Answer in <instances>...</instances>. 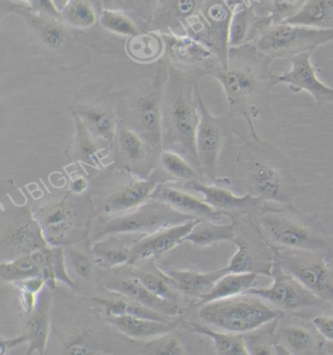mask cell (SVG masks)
Segmentation results:
<instances>
[{
  "label": "cell",
  "instance_id": "cell-1",
  "mask_svg": "<svg viewBox=\"0 0 333 355\" xmlns=\"http://www.w3.org/2000/svg\"><path fill=\"white\" fill-rule=\"evenodd\" d=\"M273 61L254 44L230 47L227 68L219 67L210 73L221 84L230 114L246 121L253 139L260 138L254 121L271 123L275 119L272 92L280 81L271 69Z\"/></svg>",
  "mask_w": 333,
  "mask_h": 355
},
{
  "label": "cell",
  "instance_id": "cell-2",
  "mask_svg": "<svg viewBox=\"0 0 333 355\" xmlns=\"http://www.w3.org/2000/svg\"><path fill=\"white\" fill-rule=\"evenodd\" d=\"M239 150L238 171L248 193L280 204L293 202L298 186L291 163L282 150L261 139L246 140Z\"/></svg>",
  "mask_w": 333,
  "mask_h": 355
},
{
  "label": "cell",
  "instance_id": "cell-3",
  "mask_svg": "<svg viewBox=\"0 0 333 355\" xmlns=\"http://www.w3.org/2000/svg\"><path fill=\"white\" fill-rule=\"evenodd\" d=\"M255 220L272 246L333 255V237L318 216L302 212L292 203L282 207L266 204L258 211Z\"/></svg>",
  "mask_w": 333,
  "mask_h": 355
},
{
  "label": "cell",
  "instance_id": "cell-4",
  "mask_svg": "<svg viewBox=\"0 0 333 355\" xmlns=\"http://www.w3.org/2000/svg\"><path fill=\"white\" fill-rule=\"evenodd\" d=\"M198 83L178 78L173 73L164 96V146L180 148L191 162L198 164L196 133L200 122Z\"/></svg>",
  "mask_w": 333,
  "mask_h": 355
},
{
  "label": "cell",
  "instance_id": "cell-5",
  "mask_svg": "<svg viewBox=\"0 0 333 355\" xmlns=\"http://www.w3.org/2000/svg\"><path fill=\"white\" fill-rule=\"evenodd\" d=\"M286 313L251 293L201 304L200 318L225 332L246 334L260 329Z\"/></svg>",
  "mask_w": 333,
  "mask_h": 355
},
{
  "label": "cell",
  "instance_id": "cell-6",
  "mask_svg": "<svg viewBox=\"0 0 333 355\" xmlns=\"http://www.w3.org/2000/svg\"><path fill=\"white\" fill-rule=\"evenodd\" d=\"M236 227L233 243L237 247L229 265L223 268L226 273L254 272L272 277L275 253L272 245L266 241L256 223L248 215L232 219Z\"/></svg>",
  "mask_w": 333,
  "mask_h": 355
},
{
  "label": "cell",
  "instance_id": "cell-7",
  "mask_svg": "<svg viewBox=\"0 0 333 355\" xmlns=\"http://www.w3.org/2000/svg\"><path fill=\"white\" fill-rule=\"evenodd\" d=\"M330 42H333V30L272 23L260 33L256 46L273 60H291L301 53L314 52Z\"/></svg>",
  "mask_w": 333,
  "mask_h": 355
},
{
  "label": "cell",
  "instance_id": "cell-8",
  "mask_svg": "<svg viewBox=\"0 0 333 355\" xmlns=\"http://www.w3.org/2000/svg\"><path fill=\"white\" fill-rule=\"evenodd\" d=\"M282 268L333 309L332 256L272 246Z\"/></svg>",
  "mask_w": 333,
  "mask_h": 355
},
{
  "label": "cell",
  "instance_id": "cell-9",
  "mask_svg": "<svg viewBox=\"0 0 333 355\" xmlns=\"http://www.w3.org/2000/svg\"><path fill=\"white\" fill-rule=\"evenodd\" d=\"M196 219L175 210L169 204L152 199L131 212L126 213L107 220L101 225L95 239L121 234H153L160 230L183 224Z\"/></svg>",
  "mask_w": 333,
  "mask_h": 355
},
{
  "label": "cell",
  "instance_id": "cell-10",
  "mask_svg": "<svg viewBox=\"0 0 333 355\" xmlns=\"http://www.w3.org/2000/svg\"><path fill=\"white\" fill-rule=\"evenodd\" d=\"M271 277L274 280L271 286L260 289L255 287L248 293L267 300L286 314L303 316L301 313L311 309H332L330 304L304 286L297 278L287 272L275 256Z\"/></svg>",
  "mask_w": 333,
  "mask_h": 355
},
{
  "label": "cell",
  "instance_id": "cell-11",
  "mask_svg": "<svg viewBox=\"0 0 333 355\" xmlns=\"http://www.w3.org/2000/svg\"><path fill=\"white\" fill-rule=\"evenodd\" d=\"M198 109L200 122L196 133V153L203 172L212 181H216L218 159L225 141L234 130L233 115L228 112L223 116H215L208 110L198 87Z\"/></svg>",
  "mask_w": 333,
  "mask_h": 355
},
{
  "label": "cell",
  "instance_id": "cell-12",
  "mask_svg": "<svg viewBox=\"0 0 333 355\" xmlns=\"http://www.w3.org/2000/svg\"><path fill=\"white\" fill-rule=\"evenodd\" d=\"M275 342L280 354L308 355L323 354L327 344L312 323L304 316L286 314L277 321Z\"/></svg>",
  "mask_w": 333,
  "mask_h": 355
},
{
  "label": "cell",
  "instance_id": "cell-13",
  "mask_svg": "<svg viewBox=\"0 0 333 355\" xmlns=\"http://www.w3.org/2000/svg\"><path fill=\"white\" fill-rule=\"evenodd\" d=\"M313 52L301 53L289 61L291 69L280 74V83L287 84L291 92L306 91L315 100L318 107L333 104V87L323 83L318 76L317 67L312 62Z\"/></svg>",
  "mask_w": 333,
  "mask_h": 355
},
{
  "label": "cell",
  "instance_id": "cell-14",
  "mask_svg": "<svg viewBox=\"0 0 333 355\" xmlns=\"http://www.w3.org/2000/svg\"><path fill=\"white\" fill-rule=\"evenodd\" d=\"M187 186L196 193L203 196V200L212 206L215 210L221 213L225 217L233 219L238 216L248 215L255 218L258 211L262 209L267 204L263 199L255 198L251 194L239 196L225 186L200 183L198 180L188 182Z\"/></svg>",
  "mask_w": 333,
  "mask_h": 355
},
{
  "label": "cell",
  "instance_id": "cell-15",
  "mask_svg": "<svg viewBox=\"0 0 333 355\" xmlns=\"http://www.w3.org/2000/svg\"><path fill=\"white\" fill-rule=\"evenodd\" d=\"M164 96L159 88H150L133 105L134 123L153 146L164 145Z\"/></svg>",
  "mask_w": 333,
  "mask_h": 355
},
{
  "label": "cell",
  "instance_id": "cell-16",
  "mask_svg": "<svg viewBox=\"0 0 333 355\" xmlns=\"http://www.w3.org/2000/svg\"><path fill=\"white\" fill-rule=\"evenodd\" d=\"M166 52L174 61L190 66H198L208 74L213 69L223 67L219 58L210 49L190 35H177L170 33L162 35Z\"/></svg>",
  "mask_w": 333,
  "mask_h": 355
},
{
  "label": "cell",
  "instance_id": "cell-17",
  "mask_svg": "<svg viewBox=\"0 0 333 355\" xmlns=\"http://www.w3.org/2000/svg\"><path fill=\"white\" fill-rule=\"evenodd\" d=\"M200 220H190L183 224L166 227L143 237L131 247V260L129 265H134L137 261L151 257L162 255L180 245L183 243L184 239Z\"/></svg>",
  "mask_w": 333,
  "mask_h": 355
},
{
  "label": "cell",
  "instance_id": "cell-18",
  "mask_svg": "<svg viewBox=\"0 0 333 355\" xmlns=\"http://www.w3.org/2000/svg\"><path fill=\"white\" fill-rule=\"evenodd\" d=\"M162 182L164 177L157 172L151 175L148 179L138 180L126 184L107 199L105 212L108 214H119L135 210L152 198L153 193Z\"/></svg>",
  "mask_w": 333,
  "mask_h": 355
},
{
  "label": "cell",
  "instance_id": "cell-19",
  "mask_svg": "<svg viewBox=\"0 0 333 355\" xmlns=\"http://www.w3.org/2000/svg\"><path fill=\"white\" fill-rule=\"evenodd\" d=\"M43 235L48 245L62 246L69 243L76 227V213L65 201L48 206L40 211V219Z\"/></svg>",
  "mask_w": 333,
  "mask_h": 355
},
{
  "label": "cell",
  "instance_id": "cell-20",
  "mask_svg": "<svg viewBox=\"0 0 333 355\" xmlns=\"http://www.w3.org/2000/svg\"><path fill=\"white\" fill-rule=\"evenodd\" d=\"M53 263V247H44L13 260L2 261L0 277L3 282L17 283L27 278L42 277L46 266Z\"/></svg>",
  "mask_w": 333,
  "mask_h": 355
},
{
  "label": "cell",
  "instance_id": "cell-21",
  "mask_svg": "<svg viewBox=\"0 0 333 355\" xmlns=\"http://www.w3.org/2000/svg\"><path fill=\"white\" fill-rule=\"evenodd\" d=\"M47 246L37 219L18 223L2 239V251L6 252L11 260Z\"/></svg>",
  "mask_w": 333,
  "mask_h": 355
},
{
  "label": "cell",
  "instance_id": "cell-22",
  "mask_svg": "<svg viewBox=\"0 0 333 355\" xmlns=\"http://www.w3.org/2000/svg\"><path fill=\"white\" fill-rule=\"evenodd\" d=\"M151 199L162 201L169 204L175 210L191 216L196 219L213 220L217 222L225 217L221 213L215 210L212 206L203 199L196 198L193 194L179 191L173 188H159L155 189Z\"/></svg>",
  "mask_w": 333,
  "mask_h": 355
},
{
  "label": "cell",
  "instance_id": "cell-23",
  "mask_svg": "<svg viewBox=\"0 0 333 355\" xmlns=\"http://www.w3.org/2000/svg\"><path fill=\"white\" fill-rule=\"evenodd\" d=\"M107 288L109 291L114 294L127 297L146 308L153 309L169 318H173L179 313L177 303L160 298L157 295L153 294L134 277L127 279L117 280V282H112L108 285Z\"/></svg>",
  "mask_w": 333,
  "mask_h": 355
},
{
  "label": "cell",
  "instance_id": "cell-24",
  "mask_svg": "<svg viewBox=\"0 0 333 355\" xmlns=\"http://www.w3.org/2000/svg\"><path fill=\"white\" fill-rule=\"evenodd\" d=\"M272 24L269 17H258L253 7L241 6L234 9L229 28V46L238 47L253 44L266 26Z\"/></svg>",
  "mask_w": 333,
  "mask_h": 355
},
{
  "label": "cell",
  "instance_id": "cell-25",
  "mask_svg": "<svg viewBox=\"0 0 333 355\" xmlns=\"http://www.w3.org/2000/svg\"><path fill=\"white\" fill-rule=\"evenodd\" d=\"M107 322L122 334L135 340H152L170 334L177 328L175 321H160L137 316H106Z\"/></svg>",
  "mask_w": 333,
  "mask_h": 355
},
{
  "label": "cell",
  "instance_id": "cell-26",
  "mask_svg": "<svg viewBox=\"0 0 333 355\" xmlns=\"http://www.w3.org/2000/svg\"><path fill=\"white\" fill-rule=\"evenodd\" d=\"M44 288L38 295L37 308L27 322L28 347L27 354H44L50 333V309L51 296Z\"/></svg>",
  "mask_w": 333,
  "mask_h": 355
},
{
  "label": "cell",
  "instance_id": "cell-27",
  "mask_svg": "<svg viewBox=\"0 0 333 355\" xmlns=\"http://www.w3.org/2000/svg\"><path fill=\"white\" fill-rule=\"evenodd\" d=\"M165 272L174 280L180 291L200 300L212 291L218 280L226 275L223 268L210 272L178 270H169Z\"/></svg>",
  "mask_w": 333,
  "mask_h": 355
},
{
  "label": "cell",
  "instance_id": "cell-28",
  "mask_svg": "<svg viewBox=\"0 0 333 355\" xmlns=\"http://www.w3.org/2000/svg\"><path fill=\"white\" fill-rule=\"evenodd\" d=\"M259 275L254 272H230L223 275L212 291L200 300V306L210 302L239 296L257 285Z\"/></svg>",
  "mask_w": 333,
  "mask_h": 355
},
{
  "label": "cell",
  "instance_id": "cell-29",
  "mask_svg": "<svg viewBox=\"0 0 333 355\" xmlns=\"http://www.w3.org/2000/svg\"><path fill=\"white\" fill-rule=\"evenodd\" d=\"M182 328L194 334L207 336L213 340L215 352L219 355H248L246 340L243 334H234V333L219 332L213 330L203 324L183 321Z\"/></svg>",
  "mask_w": 333,
  "mask_h": 355
},
{
  "label": "cell",
  "instance_id": "cell-30",
  "mask_svg": "<svg viewBox=\"0 0 333 355\" xmlns=\"http://www.w3.org/2000/svg\"><path fill=\"white\" fill-rule=\"evenodd\" d=\"M78 121L91 135L99 140L114 141L116 137V121L111 112L101 107H86L78 110Z\"/></svg>",
  "mask_w": 333,
  "mask_h": 355
},
{
  "label": "cell",
  "instance_id": "cell-31",
  "mask_svg": "<svg viewBox=\"0 0 333 355\" xmlns=\"http://www.w3.org/2000/svg\"><path fill=\"white\" fill-rule=\"evenodd\" d=\"M17 13L23 16L40 32L43 42L50 48L61 47L66 38V30H65L64 24L61 23V19L56 17L45 15V14L38 13L33 11L32 9H15Z\"/></svg>",
  "mask_w": 333,
  "mask_h": 355
},
{
  "label": "cell",
  "instance_id": "cell-32",
  "mask_svg": "<svg viewBox=\"0 0 333 355\" xmlns=\"http://www.w3.org/2000/svg\"><path fill=\"white\" fill-rule=\"evenodd\" d=\"M236 234L234 223L228 225L215 224L213 220H201L187 235L183 242H191L200 247L217 245L221 242H233Z\"/></svg>",
  "mask_w": 333,
  "mask_h": 355
},
{
  "label": "cell",
  "instance_id": "cell-33",
  "mask_svg": "<svg viewBox=\"0 0 333 355\" xmlns=\"http://www.w3.org/2000/svg\"><path fill=\"white\" fill-rule=\"evenodd\" d=\"M287 23L333 30V0H307L301 11Z\"/></svg>",
  "mask_w": 333,
  "mask_h": 355
},
{
  "label": "cell",
  "instance_id": "cell-34",
  "mask_svg": "<svg viewBox=\"0 0 333 355\" xmlns=\"http://www.w3.org/2000/svg\"><path fill=\"white\" fill-rule=\"evenodd\" d=\"M133 277L137 278L144 286L148 288L153 294L157 295L160 298L177 303L178 294H177L176 283L166 272L159 270L157 266H145L133 270Z\"/></svg>",
  "mask_w": 333,
  "mask_h": 355
},
{
  "label": "cell",
  "instance_id": "cell-35",
  "mask_svg": "<svg viewBox=\"0 0 333 355\" xmlns=\"http://www.w3.org/2000/svg\"><path fill=\"white\" fill-rule=\"evenodd\" d=\"M119 296L117 299L96 298L93 301L104 309L106 316L131 315L137 316V318L155 319V320L173 321L172 320L173 318H169V316L164 315V314L146 308L142 304L136 303V302L127 298V297L122 296V295H119Z\"/></svg>",
  "mask_w": 333,
  "mask_h": 355
},
{
  "label": "cell",
  "instance_id": "cell-36",
  "mask_svg": "<svg viewBox=\"0 0 333 355\" xmlns=\"http://www.w3.org/2000/svg\"><path fill=\"white\" fill-rule=\"evenodd\" d=\"M164 50L162 35L153 33H139L129 37L126 44V51L129 56L141 63L155 61Z\"/></svg>",
  "mask_w": 333,
  "mask_h": 355
},
{
  "label": "cell",
  "instance_id": "cell-37",
  "mask_svg": "<svg viewBox=\"0 0 333 355\" xmlns=\"http://www.w3.org/2000/svg\"><path fill=\"white\" fill-rule=\"evenodd\" d=\"M92 254L99 265L106 268L129 265L131 260V248L114 236L93 244Z\"/></svg>",
  "mask_w": 333,
  "mask_h": 355
},
{
  "label": "cell",
  "instance_id": "cell-38",
  "mask_svg": "<svg viewBox=\"0 0 333 355\" xmlns=\"http://www.w3.org/2000/svg\"><path fill=\"white\" fill-rule=\"evenodd\" d=\"M61 20L74 28L87 30L97 23V13L90 0H71L61 11Z\"/></svg>",
  "mask_w": 333,
  "mask_h": 355
},
{
  "label": "cell",
  "instance_id": "cell-39",
  "mask_svg": "<svg viewBox=\"0 0 333 355\" xmlns=\"http://www.w3.org/2000/svg\"><path fill=\"white\" fill-rule=\"evenodd\" d=\"M279 319L268 323L260 329L244 334L246 347L250 355H277L279 347L275 338V325Z\"/></svg>",
  "mask_w": 333,
  "mask_h": 355
},
{
  "label": "cell",
  "instance_id": "cell-40",
  "mask_svg": "<svg viewBox=\"0 0 333 355\" xmlns=\"http://www.w3.org/2000/svg\"><path fill=\"white\" fill-rule=\"evenodd\" d=\"M117 140L122 155L129 162H140L145 158L146 143L138 132L124 127L119 131Z\"/></svg>",
  "mask_w": 333,
  "mask_h": 355
},
{
  "label": "cell",
  "instance_id": "cell-41",
  "mask_svg": "<svg viewBox=\"0 0 333 355\" xmlns=\"http://www.w3.org/2000/svg\"><path fill=\"white\" fill-rule=\"evenodd\" d=\"M98 335L90 328L80 330L71 336L65 344V354L93 355L100 354Z\"/></svg>",
  "mask_w": 333,
  "mask_h": 355
},
{
  "label": "cell",
  "instance_id": "cell-42",
  "mask_svg": "<svg viewBox=\"0 0 333 355\" xmlns=\"http://www.w3.org/2000/svg\"><path fill=\"white\" fill-rule=\"evenodd\" d=\"M100 23L108 32L122 35V37H134L140 33L137 26L129 17L119 11L104 10L100 16Z\"/></svg>",
  "mask_w": 333,
  "mask_h": 355
},
{
  "label": "cell",
  "instance_id": "cell-43",
  "mask_svg": "<svg viewBox=\"0 0 333 355\" xmlns=\"http://www.w3.org/2000/svg\"><path fill=\"white\" fill-rule=\"evenodd\" d=\"M160 160H162V164L165 171L171 176L183 180L187 183L198 180V175H196L195 169L179 153H175L173 150H164Z\"/></svg>",
  "mask_w": 333,
  "mask_h": 355
},
{
  "label": "cell",
  "instance_id": "cell-44",
  "mask_svg": "<svg viewBox=\"0 0 333 355\" xmlns=\"http://www.w3.org/2000/svg\"><path fill=\"white\" fill-rule=\"evenodd\" d=\"M78 153L80 159L93 167H100L102 160L100 157V150L96 146L94 137L86 130L85 126L78 121Z\"/></svg>",
  "mask_w": 333,
  "mask_h": 355
},
{
  "label": "cell",
  "instance_id": "cell-45",
  "mask_svg": "<svg viewBox=\"0 0 333 355\" xmlns=\"http://www.w3.org/2000/svg\"><path fill=\"white\" fill-rule=\"evenodd\" d=\"M144 354L160 355L187 354L180 340L169 334L148 340L144 345Z\"/></svg>",
  "mask_w": 333,
  "mask_h": 355
},
{
  "label": "cell",
  "instance_id": "cell-46",
  "mask_svg": "<svg viewBox=\"0 0 333 355\" xmlns=\"http://www.w3.org/2000/svg\"><path fill=\"white\" fill-rule=\"evenodd\" d=\"M307 0H273L270 18L273 24L287 23L297 15Z\"/></svg>",
  "mask_w": 333,
  "mask_h": 355
},
{
  "label": "cell",
  "instance_id": "cell-47",
  "mask_svg": "<svg viewBox=\"0 0 333 355\" xmlns=\"http://www.w3.org/2000/svg\"><path fill=\"white\" fill-rule=\"evenodd\" d=\"M52 266H53L55 277H56L58 282L65 283L71 289H74L76 285H74L73 279L69 277L68 270H67L64 251L61 246L53 247V263H52Z\"/></svg>",
  "mask_w": 333,
  "mask_h": 355
},
{
  "label": "cell",
  "instance_id": "cell-48",
  "mask_svg": "<svg viewBox=\"0 0 333 355\" xmlns=\"http://www.w3.org/2000/svg\"><path fill=\"white\" fill-rule=\"evenodd\" d=\"M69 258H71L74 270L80 277L88 278L90 277L93 265L89 257L83 252L71 250L69 252Z\"/></svg>",
  "mask_w": 333,
  "mask_h": 355
},
{
  "label": "cell",
  "instance_id": "cell-49",
  "mask_svg": "<svg viewBox=\"0 0 333 355\" xmlns=\"http://www.w3.org/2000/svg\"><path fill=\"white\" fill-rule=\"evenodd\" d=\"M311 321L323 339L333 344V314H321Z\"/></svg>",
  "mask_w": 333,
  "mask_h": 355
},
{
  "label": "cell",
  "instance_id": "cell-50",
  "mask_svg": "<svg viewBox=\"0 0 333 355\" xmlns=\"http://www.w3.org/2000/svg\"><path fill=\"white\" fill-rule=\"evenodd\" d=\"M23 1L26 2L33 11L61 19V13L54 6L52 0H23Z\"/></svg>",
  "mask_w": 333,
  "mask_h": 355
},
{
  "label": "cell",
  "instance_id": "cell-51",
  "mask_svg": "<svg viewBox=\"0 0 333 355\" xmlns=\"http://www.w3.org/2000/svg\"><path fill=\"white\" fill-rule=\"evenodd\" d=\"M20 302L22 309L26 313L31 315L35 311L37 304V294L20 288Z\"/></svg>",
  "mask_w": 333,
  "mask_h": 355
},
{
  "label": "cell",
  "instance_id": "cell-52",
  "mask_svg": "<svg viewBox=\"0 0 333 355\" xmlns=\"http://www.w3.org/2000/svg\"><path fill=\"white\" fill-rule=\"evenodd\" d=\"M19 288L28 290V291L35 293L40 295L44 288H46V282L42 277H33L22 280L20 282L15 283Z\"/></svg>",
  "mask_w": 333,
  "mask_h": 355
},
{
  "label": "cell",
  "instance_id": "cell-53",
  "mask_svg": "<svg viewBox=\"0 0 333 355\" xmlns=\"http://www.w3.org/2000/svg\"><path fill=\"white\" fill-rule=\"evenodd\" d=\"M28 344V337L27 333L24 335L19 336L17 338H12V339H6L1 337L0 339V347H1V352L0 354L4 355L8 354L11 349H15L17 347H20L22 345Z\"/></svg>",
  "mask_w": 333,
  "mask_h": 355
},
{
  "label": "cell",
  "instance_id": "cell-54",
  "mask_svg": "<svg viewBox=\"0 0 333 355\" xmlns=\"http://www.w3.org/2000/svg\"><path fill=\"white\" fill-rule=\"evenodd\" d=\"M71 191L74 194H83L87 191L88 182L85 177L74 178L71 182Z\"/></svg>",
  "mask_w": 333,
  "mask_h": 355
},
{
  "label": "cell",
  "instance_id": "cell-55",
  "mask_svg": "<svg viewBox=\"0 0 333 355\" xmlns=\"http://www.w3.org/2000/svg\"><path fill=\"white\" fill-rule=\"evenodd\" d=\"M69 1H71V0H52V2H53L54 6H56V8L58 9L60 13H61V11L63 10L65 7L68 6Z\"/></svg>",
  "mask_w": 333,
  "mask_h": 355
},
{
  "label": "cell",
  "instance_id": "cell-56",
  "mask_svg": "<svg viewBox=\"0 0 333 355\" xmlns=\"http://www.w3.org/2000/svg\"><path fill=\"white\" fill-rule=\"evenodd\" d=\"M153 0H141L142 2L143 6L145 7L147 10H150L151 6H152Z\"/></svg>",
  "mask_w": 333,
  "mask_h": 355
}]
</instances>
